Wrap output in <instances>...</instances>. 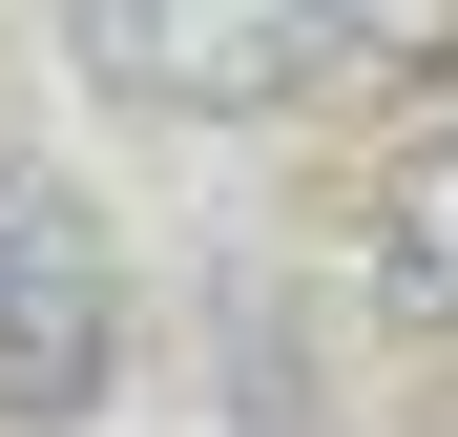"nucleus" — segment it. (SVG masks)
<instances>
[{
	"label": "nucleus",
	"instance_id": "1",
	"mask_svg": "<svg viewBox=\"0 0 458 437\" xmlns=\"http://www.w3.org/2000/svg\"><path fill=\"white\" fill-rule=\"evenodd\" d=\"M63 63L146 125H271V105L354 84L334 0H63Z\"/></svg>",
	"mask_w": 458,
	"mask_h": 437
},
{
	"label": "nucleus",
	"instance_id": "3",
	"mask_svg": "<svg viewBox=\"0 0 458 437\" xmlns=\"http://www.w3.org/2000/svg\"><path fill=\"white\" fill-rule=\"evenodd\" d=\"M375 313H396V333H458V105L396 146V188H375Z\"/></svg>",
	"mask_w": 458,
	"mask_h": 437
},
{
	"label": "nucleus",
	"instance_id": "2",
	"mask_svg": "<svg viewBox=\"0 0 458 437\" xmlns=\"http://www.w3.org/2000/svg\"><path fill=\"white\" fill-rule=\"evenodd\" d=\"M125 375V250L63 167H0V437H63L105 416Z\"/></svg>",
	"mask_w": 458,
	"mask_h": 437
}]
</instances>
